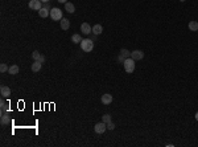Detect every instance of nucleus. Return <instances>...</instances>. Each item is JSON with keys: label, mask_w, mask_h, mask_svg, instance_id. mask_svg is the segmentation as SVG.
I'll use <instances>...</instances> for the list:
<instances>
[{"label": "nucleus", "mask_w": 198, "mask_h": 147, "mask_svg": "<svg viewBox=\"0 0 198 147\" xmlns=\"http://www.w3.org/2000/svg\"><path fill=\"white\" fill-rule=\"evenodd\" d=\"M81 49L83 52H86V53L91 52L92 49H94V41H92L91 39H83L81 43Z\"/></svg>", "instance_id": "obj_1"}, {"label": "nucleus", "mask_w": 198, "mask_h": 147, "mask_svg": "<svg viewBox=\"0 0 198 147\" xmlns=\"http://www.w3.org/2000/svg\"><path fill=\"white\" fill-rule=\"evenodd\" d=\"M123 65H124V70H126L127 73H132L135 70V60L131 59V57L124 60Z\"/></svg>", "instance_id": "obj_2"}, {"label": "nucleus", "mask_w": 198, "mask_h": 147, "mask_svg": "<svg viewBox=\"0 0 198 147\" xmlns=\"http://www.w3.org/2000/svg\"><path fill=\"white\" fill-rule=\"evenodd\" d=\"M62 11L60 8H52L50 9V19L54 20V21H61L62 19Z\"/></svg>", "instance_id": "obj_3"}, {"label": "nucleus", "mask_w": 198, "mask_h": 147, "mask_svg": "<svg viewBox=\"0 0 198 147\" xmlns=\"http://www.w3.org/2000/svg\"><path fill=\"white\" fill-rule=\"evenodd\" d=\"M29 8L33 9V11H40L42 8V1L40 0H29Z\"/></svg>", "instance_id": "obj_4"}, {"label": "nucleus", "mask_w": 198, "mask_h": 147, "mask_svg": "<svg viewBox=\"0 0 198 147\" xmlns=\"http://www.w3.org/2000/svg\"><path fill=\"white\" fill-rule=\"evenodd\" d=\"M106 130H107V123H104L103 121L102 122H99V123H97V125L94 126V131L97 134H103Z\"/></svg>", "instance_id": "obj_5"}, {"label": "nucleus", "mask_w": 198, "mask_h": 147, "mask_svg": "<svg viewBox=\"0 0 198 147\" xmlns=\"http://www.w3.org/2000/svg\"><path fill=\"white\" fill-rule=\"evenodd\" d=\"M81 32L83 33V35L89 36L90 33H92V28H91V25H90L89 23H82V24H81Z\"/></svg>", "instance_id": "obj_6"}, {"label": "nucleus", "mask_w": 198, "mask_h": 147, "mask_svg": "<svg viewBox=\"0 0 198 147\" xmlns=\"http://www.w3.org/2000/svg\"><path fill=\"white\" fill-rule=\"evenodd\" d=\"M131 59H133L135 61H139V60H143L144 59V52L143 51H133V52H131Z\"/></svg>", "instance_id": "obj_7"}, {"label": "nucleus", "mask_w": 198, "mask_h": 147, "mask_svg": "<svg viewBox=\"0 0 198 147\" xmlns=\"http://www.w3.org/2000/svg\"><path fill=\"white\" fill-rule=\"evenodd\" d=\"M32 57H33L34 61H40V62H42V64L45 62V56L42 53H40L38 51H34L33 53H32Z\"/></svg>", "instance_id": "obj_8"}, {"label": "nucleus", "mask_w": 198, "mask_h": 147, "mask_svg": "<svg viewBox=\"0 0 198 147\" xmlns=\"http://www.w3.org/2000/svg\"><path fill=\"white\" fill-rule=\"evenodd\" d=\"M129 56H131V52H129V51H127V49H120V54H119V61H120L121 64H123L124 60L128 59Z\"/></svg>", "instance_id": "obj_9"}, {"label": "nucleus", "mask_w": 198, "mask_h": 147, "mask_svg": "<svg viewBox=\"0 0 198 147\" xmlns=\"http://www.w3.org/2000/svg\"><path fill=\"white\" fill-rule=\"evenodd\" d=\"M100 101H102V103L103 105H110L111 102H112V96L111 94H103L102 96V98H100Z\"/></svg>", "instance_id": "obj_10"}, {"label": "nucleus", "mask_w": 198, "mask_h": 147, "mask_svg": "<svg viewBox=\"0 0 198 147\" xmlns=\"http://www.w3.org/2000/svg\"><path fill=\"white\" fill-rule=\"evenodd\" d=\"M60 25H61V29L67 31L69 27H70V21H69L67 19H65V17H62V19H61V21H60Z\"/></svg>", "instance_id": "obj_11"}, {"label": "nucleus", "mask_w": 198, "mask_h": 147, "mask_svg": "<svg viewBox=\"0 0 198 147\" xmlns=\"http://www.w3.org/2000/svg\"><path fill=\"white\" fill-rule=\"evenodd\" d=\"M41 68H42V62L34 61L33 64H32V72L37 73V72H40V70H41Z\"/></svg>", "instance_id": "obj_12"}, {"label": "nucleus", "mask_w": 198, "mask_h": 147, "mask_svg": "<svg viewBox=\"0 0 198 147\" xmlns=\"http://www.w3.org/2000/svg\"><path fill=\"white\" fill-rule=\"evenodd\" d=\"M0 121H1V125H9V123H11V118H9V114H8V111L5 113V114H1V118H0Z\"/></svg>", "instance_id": "obj_13"}, {"label": "nucleus", "mask_w": 198, "mask_h": 147, "mask_svg": "<svg viewBox=\"0 0 198 147\" xmlns=\"http://www.w3.org/2000/svg\"><path fill=\"white\" fill-rule=\"evenodd\" d=\"M103 32V27L100 24H95L94 27H92V33H94L95 36H98V35H100V33Z\"/></svg>", "instance_id": "obj_14"}, {"label": "nucleus", "mask_w": 198, "mask_h": 147, "mask_svg": "<svg viewBox=\"0 0 198 147\" xmlns=\"http://www.w3.org/2000/svg\"><path fill=\"white\" fill-rule=\"evenodd\" d=\"M38 15H40V17H48L50 15V9H48V8H45V7H42L41 9L38 11Z\"/></svg>", "instance_id": "obj_15"}, {"label": "nucleus", "mask_w": 198, "mask_h": 147, "mask_svg": "<svg viewBox=\"0 0 198 147\" xmlns=\"http://www.w3.org/2000/svg\"><path fill=\"white\" fill-rule=\"evenodd\" d=\"M71 43H74V44H81V43H82V36L79 35V33H74V35L71 36Z\"/></svg>", "instance_id": "obj_16"}, {"label": "nucleus", "mask_w": 198, "mask_h": 147, "mask_svg": "<svg viewBox=\"0 0 198 147\" xmlns=\"http://www.w3.org/2000/svg\"><path fill=\"white\" fill-rule=\"evenodd\" d=\"M0 94H1L3 97L11 96V89L8 88V86H1V88H0Z\"/></svg>", "instance_id": "obj_17"}, {"label": "nucleus", "mask_w": 198, "mask_h": 147, "mask_svg": "<svg viewBox=\"0 0 198 147\" xmlns=\"http://www.w3.org/2000/svg\"><path fill=\"white\" fill-rule=\"evenodd\" d=\"M65 9L69 12V14H74V12H75V7H74V4L69 3V1L65 4Z\"/></svg>", "instance_id": "obj_18"}, {"label": "nucleus", "mask_w": 198, "mask_h": 147, "mask_svg": "<svg viewBox=\"0 0 198 147\" xmlns=\"http://www.w3.org/2000/svg\"><path fill=\"white\" fill-rule=\"evenodd\" d=\"M18 70H20L18 65H12V66H9V69H8V74H17Z\"/></svg>", "instance_id": "obj_19"}, {"label": "nucleus", "mask_w": 198, "mask_h": 147, "mask_svg": "<svg viewBox=\"0 0 198 147\" xmlns=\"http://www.w3.org/2000/svg\"><path fill=\"white\" fill-rule=\"evenodd\" d=\"M7 109H8V103L4 101V99H1V101H0V110H1V114H4V113L7 111Z\"/></svg>", "instance_id": "obj_20"}, {"label": "nucleus", "mask_w": 198, "mask_h": 147, "mask_svg": "<svg viewBox=\"0 0 198 147\" xmlns=\"http://www.w3.org/2000/svg\"><path fill=\"white\" fill-rule=\"evenodd\" d=\"M189 29L193 31V32L198 31V21H190L189 23Z\"/></svg>", "instance_id": "obj_21"}, {"label": "nucleus", "mask_w": 198, "mask_h": 147, "mask_svg": "<svg viewBox=\"0 0 198 147\" xmlns=\"http://www.w3.org/2000/svg\"><path fill=\"white\" fill-rule=\"evenodd\" d=\"M102 121H103V122H104V123H108V122H111V115H110V114H104V115H103V117H102Z\"/></svg>", "instance_id": "obj_22"}, {"label": "nucleus", "mask_w": 198, "mask_h": 147, "mask_svg": "<svg viewBox=\"0 0 198 147\" xmlns=\"http://www.w3.org/2000/svg\"><path fill=\"white\" fill-rule=\"evenodd\" d=\"M8 69H9V68H8L5 64H1V65H0V73H5V72H8Z\"/></svg>", "instance_id": "obj_23"}, {"label": "nucleus", "mask_w": 198, "mask_h": 147, "mask_svg": "<svg viewBox=\"0 0 198 147\" xmlns=\"http://www.w3.org/2000/svg\"><path fill=\"white\" fill-rule=\"evenodd\" d=\"M114 128H115V125H114L112 121H111V122L107 123V130H114Z\"/></svg>", "instance_id": "obj_24"}, {"label": "nucleus", "mask_w": 198, "mask_h": 147, "mask_svg": "<svg viewBox=\"0 0 198 147\" xmlns=\"http://www.w3.org/2000/svg\"><path fill=\"white\" fill-rule=\"evenodd\" d=\"M58 3H62V4H66L67 3V0H57Z\"/></svg>", "instance_id": "obj_25"}, {"label": "nucleus", "mask_w": 198, "mask_h": 147, "mask_svg": "<svg viewBox=\"0 0 198 147\" xmlns=\"http://www.w3.org/2000/svg\"><path fill=\"white\" fill-rule=\"evenodd\" d=\"M40 1H42V3H48V1H50V0H40Z\"/></svg>", "instance_id": "obj_26"}, {"label": "nucleus", "mask_w": 198, "mask_h": 147, "mask_svg": "<svg viewBox=\"0 0 198 147\" xmlns=\"http://www.w3.org/2000/svg\"><path fill=\"white\" fill-rule=\"evenodd\" d=\"M194 117H195V119H197V121H198V111H197V113H195V115H194Z\"/></svg>", "instance_id": "obj_27"}, {"label": "nucleus", "mask_w": 198, "mask_h": 147, "mask_svg": "<svg viewBox=\"0 0 198 147\" xmlns=\"http://www.w3.org/2000/svg\"><path fill=\"white\" fill-rule=\"evenodd\" d=\"M180 1H185V0H180Z\"/></svg>", "instance_id": "obj_28"}]
</instances>
